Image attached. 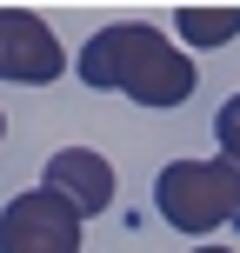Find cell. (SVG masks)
<instances>
[{"label":"cell","mask_w":240,"mask_h":253,"mask_svg":"<svg viewBox=\"0 0 240 253\" xmlns=\"http://www.w3.org/2000/svg\"><path fill=\"white\" fill-rule=\"evenodd\" d=\"M74 74L87 80L94 93H127V100H140V107H180L193 93V80H200L193 60L160 34V27H147V20L100 27V34L80 47Z\"/></svg>","instance_id":"cell-1"},{"label":"cell","mask_w":240,"mask_h":253,"mask_svg":"<svg viewBox=\"0 0 240 253\" xmlns=\"http://www.w3.org/2000/svg\"><path fill=\"white\" fill-rule=\"evenodd\" d=\"M153 207L174 233L187 240H207L234 220L240 227V173L227 160H167L160 180H153Z\"/></svg>","instance_id":"cell-2"},{"label":"cell","mask_w":240,"mask_h":253,"mask_svg":"<svg viewBox=\"0 0 240 253\" xmlns=\"http://www.w3.org/2000/svg\"><path fill=\"white\" fill-rule=\"evenodd\" d=\"M0 253H80V213L47 187H27L0 207Z\"/></svg>","instance_id":"cell-3"},{"label":"cell","mask_w":240,"mask_h":253,"mask_svg":"<svg viewBox=\"0 0 240 253\" xmlns=\"http://www.w3.org/2000/svg\"><path fill=\"white\" fill-rule=\"evenodd\" d=\"M67 74V47L53 40V27L40 13L0 7V80L13 87H47V80Z\"/></svg>","instance_id":"cell-4"},{"label":"cell","mask_w":240,"mask_h":253,"mask_svg":"<svg viewBox=\"0 0 240 253\" xmlns=\"http://www.w3.org/2000/svg\"><path fill=\"white\" fill-rule=\"evenodd\" d=\"M40 187L60 193L80 220H94V213L114 207V160L94 153V147H60V153L47 160V173H40Z\"/></svg>","instance_id":"cell-5"},{"label":"cell","mask_w":240,"mask_h":253,"mask_svg":"<svg viewBox=\"0 0 240 253\" xmlns=\"http://www.w3.org/2000/svg\"><path fill=\"white\" fill-rule=\"evenodd\" d=\"M174 27H180V47H227L240 40V7H180Z\"/></svg>","instance_id":"cell-6"},{"label":"cell","mask_w":240,"mask_h":253,"mask_svg":"<svg viewBox=\"0 0 240 253\" xmlns=\"http://www.w3.org/2000/svg\"><path fill=\"white\" fill-rule=\"evenodd\" d=\"M214 140H220V160L240 173V93H234V100L214 114Z\"/></svg>","instance_id":"cell-7"},{"label":"cell","mask_w":240,"mask_h":253,"mask_svg":"<svg viewBox=\"0 0 240 253\" xmlns=\"http://www.w3.org/2000/svg\"><path fill=\"white\" fill-rule=\"evenodd\" d=\"M193 253H234V247H193Z\"/></svg>","instance_id":"cell-8"},{"label":"cell","mask_w":240,"mask_h":253,"mask_svg":"<svg viewBox=\"0 0 240 253\" xmlns=\"http://www.w3.org/2000/svg\"><path fill=\"white\" fill-rule=\"evenodd\" d=\"M0 133H7V114H0Z\"/></svg>","instance_id":"cell-9"}]
</instances>
